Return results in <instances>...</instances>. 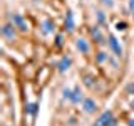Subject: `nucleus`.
<instances>
[{"label":"nucleus","instance_id":"obj_1","mask_svg":"<svg viewBox=\"0 0 134 126\" xmlns=\"http://www.w3.org/2000/svg\"><path fill=\"white\" fill-rule=\"evenodd\" d=\"M10 19H12V24H14L19 30H22V32H27L29 30V25H27V22L24 20V17L20 15V14H14Z\"/></svg>","mask_w":134,"mask_h":126},{"label":"nucleus","instance_id":"obj_2","mask_svg":"<svg viewBox=\"0 0 134 126\" xmlns=\"http://www.w3.org/2000/svg\"><path fill=\"white\" fill-rule=\"evenodd\" d=\"M114 118V114H112V111H104L102 114H100L97 119L94 121V124L92 126H107L109 123H111V119Z\"/></svg>","mask_w":134,"mask_h":126},{"label":"nucleus","instance_id":"obj_3","mask_svg":"<svg viewBox=\"0 0 134 126\" xmlns=\"http://www.w3.org/2000/svg\"><path fill=\"white\" fill-rule=\"evenodd\" d=\"M107 42H109V47H111V50H112V54H114V56H117V57L122 56V47H121L119 40H117L114 35H109V40Z\"/></svg>","mask_w":134,"mask_h":126},{"label":"nucleus","instance_id":"obj_4","mask_svg":"<svg viewBox=\"0 0 134 126\" xmlns=\"http://www.w3.org/2000/svg\"><path fill=\"white\" fill-rule=\"evenodd\" d=\"M14 27H15L14 24H5L2 27V35L5 37L7 40H14L15 39V29Z\"/></svg>","mask_w":134,"mask_h":126},{"label":"nucleus","instance_id":"obj_5","mask_svg":"<svg viewBox=\"0 0 134 126\" xmlns=\"http://www.w3.org/2000/svg\"><path fill=\"white\" fill-rule=\"evenodd\" d=\"M82 109H84V113L91 114V113H94L96 109H97V103H96L94 99H91V98H86L82 101Z\"/></svg>","mask_w":134,"mask_h":126},{"label":"nucleus","instance_id":"obj_6","mask_svg":"<svg viewBox=\"0 0 134 126\" xmlns=\"http://www.w3.org/2000/svg\"><path fill=\"white\" fill-rule=\"evenodd\" d=\"M75 49H77L81 54H89V50H91V45H89V42H87L86 39L79 37V39L75 40Z\"/></svg>","mask_w":134,"mask_h":126},{"label":"nucleus","instance_id":"obj_7","mask_svg":"<svg viewBox=\"0 0 134 126\" xmlns=\"http://www.w3.org/2000/svg\"><path fill=\"white\" fill-rule=\"evenodd\" d=\"M70 64H72V59H70L69 56H64L59 61V64H57V69H59V72H65L67 69L70 67Z\"/></svg>","mask_w":134,"mask_h":126},{"label":"nucleus","instance_id":"obj_8","mask_svg":"<svg viewBox=\"0 0 134 126\" xmlns=\"http://www.w3.org/2000/svg\"><path fill=\"white\" fill-rule=\"evenodd\" d=\"M70 101H72L74 104H79L81 101H84V96H82V91L79 86H75L72 89V98H70Z\"/></svg>","mask_w":134,"mask_h":126},{"label":"nucleus","instance_id":"obj_9","mask_svg":"<svg viewBox=\"0 0 134 126\" xmlns=\"http://www.w3.org/2000/svg\"><path fill=\"white\" fill-rule=\"evenodd\" d=\"M74 27H75V24H74V14L69 10V12H67V17H65V30L67 32H72Z\"/></svg>","mask_w":134,"mask_h":126},{"label":"nucleus","instance_id":"obj_10","mask_svg":"<svg viewBox=\"0 0 134 126\" xmlns=\"http://www.w3.org/2000/svg\"><path fill=\"white\" fill-rule=\"evenodd\" d=\"M42 32H44V34H52V32H54V24H52V20L45 19L44 22H42Z\"/></svg>","mask_w":134,"mask_h":126},{"label":"nucleus","instance_id":"obj_11","mask_svg":"<svg viewBox=\"0 0 134 126\" xmlns=\"http://www.w3.org/2000/svg\"><path fill=\"white\" fill-rule=\"evenodd\" d=\"M91 34H92V37H94V40H96V42H99V44H102V42H104V40H102L104 37H102V34H100V30H99L97 25L91 29Z\"/></svg>","mask_w":134,"mask_h":126},{"label":"nucleus","instance_id":"obj_12","mask_svg":"<svg viewBox=\"0 0 134 126\" xmlns=\"http://www.w3.org/2000/svg\"><path fill=\"white\" fill-rule=\"evenodd\" d=\"M25 111H27L29 114L35 116V113H37V103H30V104H27V108H25Z\"/></svg>","mask_w":134,"mask_h":126},{"label":"nucleus","instance_id":"obj_13","mask_svg":"<svg viewBox=\"0 0 134 126\" xmlns=\"http://www.w3.org/2000/svg\"><path fill=\"white\" fill-rule=\"evenodd\" d=\"M96 14H97V22H99L100 25H102L104 22H106V17H104V12H102V10H97Z\"/></svg>","mask_w":134,"mask_h":126},{"label":"nucleus","instance_id":"obj_14","mask_svg":"<svg viewBox=\"0 0 134 126\" xmlns=\"http://www.w3.org/2000/svg\"><path fill=\"white\" fill-rule=\"evenodd\" d=\"M96 59H97V62H100V64H102V62H104V61L107 59V54L100 50V52H97V57H96Z\"/></svg>","mask_w":134,"mask_h":126},{"label":"nucleus","instance_id":"obj_15","mask_svg":"<svg viewBox=\"0 0 134 126\" xmlns=\"http://www.w3.org/2000/svg\"><path fill=\"white\" fill-rule=\"evenodd\" d=\"M62 92H64V98H65V99H70V98H72V89H69V87H67V89H64Z\"/></svg>","mask_w":134,"mask_h":126},{"label":"nucleus","instance_id":"obj_16","mask_svg":"<svg viewBox=\"0 0 134 126\" xmlns=\"http://www.w3.org/2000/svg\"><path fill=\"white\" fill-rule=\"evenodd\" d=\"M100 3H102V5H106V7H109V8L114 7V2H112V0H100Z\"/></svg>","mask_w":134,"mask_h":126},{"label":"nucleus","instance_id":"obj_17","mask_svg":"<svg viewBox=\"0 0 134 126\" xmlns=\"http://www.w3.org/2000/svg\"><path fill=\"white\" fill-rule=\"evenodd\" d=\"M126 27H127L126 22H117L116 24V29H117V30H126Z\"/></svg>","mask_w":134,"mask_h":126},{"label":"nucleus","instance_id":"obj_18","mask_svg":"<svg viewBox=\"0 0 134 126\" xmlns=\"http://www.w3.org/2000/svg\"><path fill=\"white\" fill-rule=\"evenodd\" d=\"M55 44H57V47H60V45L64 44V35H57V42H55Z\"/></svg>","mask_w":134,"mask_h":126},{"label":"nucleus","instance_id":"obj_19","mask_svg":"<svg viewBox=\"0 0 134 126\" xmlns=\"http://www.w3.org/2000/svg\"><path fill=\"white\" fill-rule=\"evenodd\" d=\"M127 92H131V94H134V84H129V86H127Z\"/></svg>","mask_w":134,"mask_h":126},{"label":"nucleus","instance_id":"obj_20","mask_svg":"<svg viewBox=\"0 0 134 126\" xmlns=\"http://www.w3.org/2000/svg\"><path fill=\"white\" fill-rule=\"evenodd\" d=\"M129 10L134 12V0H129Z\"/></svg>","mask_w":134,"mask_h":126},{"label":"nucleus","instance_id":"obj_21","mask_svg":"<svg viewBox=\"0 0 134 126\" xmlns=\"http://www.w3.org/2000/svg\"><path fill=\"white\" fill-rule=\"evenodd\" d=\"M107 126H117V119H114V118H112V119H111V123H109Z\"/></svg>","mask_w":134,"mask_h":126},{"label":"nucleus","instance_id":"obj_22","mask_svg":"<svg viewBox=\"0 0 134 126\" xmlns=\"http://www.w3.org/2000/svg\"><path fill=\"white\" fill-rule=\"evenodd\" d=\"M127 126H134V119H129V123H127Z\"/></svg>","mask_w":134,"mask_h":126},{"label":"nucleus","instance_id":"obj_23","mask_svg":"<svg viewBox=\"0 0 134 126\" xmlns=\"http://www.w3.org/2000/svg\"><path fill=\"white\" fill-rule=\"evenodd\" d=\"M131 108H132V109H134V99H132V101H131Z\"/></svg>","mask_w":134,"mask_h":126},{"label":"nucleus","instance_id":"obj_24","mask_svg":"<svg viewBox=\"0 0 134 126\" xmlns=\"http://www.w3.org/2000/svg\"><path fill=\"white\" fill-rule=\"evenodd\" d=\"M131 14H132V17H134V12H131Z\"/></svg>","mask_w":134,"mask_h":126}]
</instances>
